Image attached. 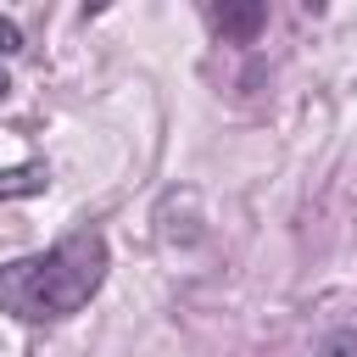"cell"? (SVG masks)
<instances>
[{"label": "cell", "mask_w": 357, "mask_h": 357, "mask_svg": "<svg viewBox=\"0 0 357 357\" xmlns=\"http://www.w3.org/2000/svg\"><path fill=\"white\" fill-rule=\"evenodd\" d=\"M106 268H112L106 234L84 223L61 234L50 251H33L0 268V312L22 324H61L95 301V290L106 284Z\"/></svg>", "instance_id": "obj_1"}, {"label": "cell", "mask_w": 357, "mask_h": 357, "mask_svg": "<svg viewBox=\"0 0 357 357\" xmlns=\"http://www.w3.org/2000/svg\"><path fill=\"white\" fill-rule=\"evenodd\" d=\"M206 22H212L223 39H240V45H245V39H257V33L268 28V6H262V0H240V6L223 0V6H206Z\"/></svg>", "instance_id": "obj_2"}, {"label": "cell", "mask_w": 357, "mask_h": 357, "mask_svg": "<svg viewBox=\"0 0 357 357\" xmlns=\"http://www.w3.org/2000/svg\"><path fill=\"white\" fill-rule=\"evenodd\" d=\"M318 357H357V335H351V329H335V335L318 346Z\"/></svg>", "instance_id": "obj_3"}, {"label": "cell", "mask_w": 357, "mask_h": 357, "mask_svg": "<svg viewBox=\"0 0 357 357\" xmlns=\"http://www.w3.org/2000/svg\"><path fill=\"white\" fill-rule=\"evenodd\" d=\"M11 50H22V33H17V22L0 17V56H11Z\"/></svg>", "instance_id": "obj_4"}, {"label": "cell", "mask_w": 357, "mask_h": 357, "mask_svg": "<svg viewBox=\"0 0 357 357\" xmlns=\"http://www.w3.org/2000/svg\"><path fill=\"white\" fill-rule=\"evenodd\" d=\"M6 89H11V73H6V61H0V100H6Z\"/></svg>", "instance_id": "obj_5"}]
</instances>
